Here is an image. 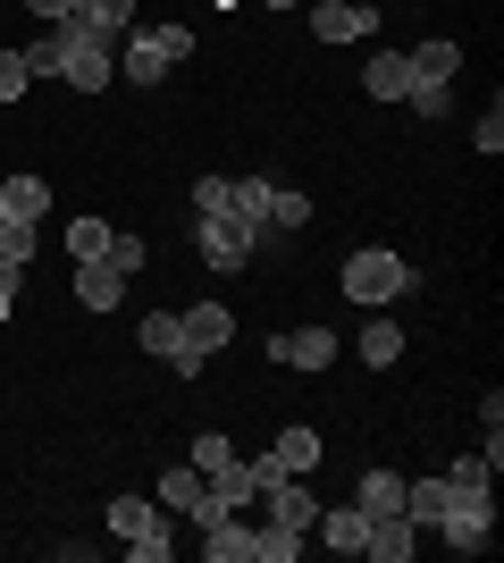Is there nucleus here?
I'll list each match as a JSON object with an SVG mask.
<instances>
[{"label":"nucleus","mask_w":504,"mask_h":563,"mask_svg":"<svg viewBox=\"0 0 504 563\" xmlns=\"http://www.w3.org/2000/svg\"><path fill=\"white\" fill-rule=\"evenodd\" d=\"M269 235L244 228L236 211H193V253H202V269H219V278H236V269H253L261 261Z\"/></svg>","instance_id":"nucleus-1"},{"label":"nucleus","mask_w":504,"mask_h":563,"mask_svg":"<svg viewBox=\"0 0 504 563\" xmlns=\"http://www.w3.org/2000/svg\"><path fill=\"white\" fill-rule=\"evenodd\" d=\"M421 286V269H404V253H387V244H361V253H345V295L370 311H387L395 295H412Z\"/></svg>","instance_id":"nucleus-2"},{"label":"nucleus","mask_w":504,"mask_h":563,"mask_svg":"<svg viewBox=\"0 0 504 563\" xmlns=\"http://www.w3.org/2000/svg\"><path fill=\"white\" fill-rule=\"evenodd\" d=\"M193 51V34L186 25H126L119 34V76H135V85H160L177 59Z\"/></svg>","instance_id":"nucleus-3"},{"label":"nucleus","mask_w":504,"mask_h":563,"mask_svg":"<svg viewBox=\"0 0 504 563\" xmlns=\"http://www.w3.org/2000/svg\"><path fill=\"white\" fill-rule=\"evenodd\" d=\"M437 539L455 547V555H488L496 547V496H455L437 514Z\"/></svg>","instance_id":"nucleus-4"},{"label":"nucleus","mask_w":504,"mask_h":563,"mask_svg":"<svg viewBox=\"0 0 504 563\" xmlns=\"http://www.w3.org/2000/svg\"><path fill=\"white\" fill-rule=\"evenodd\" d=\"M177 329H186V353H193V362H211V353H227V336H236V311L211 295V303L177 311ZM168 362H177V353H168Z\"/></svg>","instance_id":"nucleus-5"},{"label":"nucleus","mask_w":504,"mask_h":563,"mask_svg":"<svg viewBox=\"0 0 504 563\" xmlns=\"http://www.w3.org/2000/svg\"><path fill=\"white\" fill-rule=\"evenodd\" d=\"M312 34L320 43H370V34H379V9H370V0H320Z\"/></svg>","instance_id":"nucleus-6"},{"label":"nucleus","mask_w":504,"mask_h":563,"mask_svg":"<svg viewBox=\"0 0 504 563\" xmlns=\"http://www.w3.org/2000/svg\"><path fill=\"white\" fill-rule=\"evenodd\" d=\"M269 362H278V371H328L336 336L328 329H287V336H269Z\"/></svg>","instance_id":"nucleus-7"},{"label":"nucleus","mask_w":504,"mask_h":563,"mask_svg":"<svg viewBox=\"0 0 504 563\" xmlns=\"http://www.w3.org/2000/svg\"><path fill=\"white\" fill-rule=\"evenodd\" d=\"M101 521H110V539H126V547H135V539H168V514L152 505V496H110V514H101Z\"/></svg>","instance_id":"nucleus-8"},{"label":"nucleus","mask_w":504,"mask_h":563,"mask_svg":"<svg viewBox=\"0 0 504 563\" xmlns=\"http://www.w3.org/2000/svg\"><path fill=\"white\" fill-rule=\"evenodd\" d=\"M455 505V479L446 471H421V479H404V521L412 530H437V514Z\"/></svg>","instance_id":"nucleus-9"},{"label":"nucleus","mask_w":504,"mask_h":563,"mask_svg":"<svg viewBox=\"0 0 504 563\" xmlns=\"http://www.w3.org/2000/svg\"><path fill=\"white\" fill-rule=\"evenodd\" d=\"M404 68H412V85H455L462 43H455V34H429L421 51H404ZM412 85H404V93H412Z\"/></svg>","instance_id":"nucleus-10"},{"label":"nucleus","mask_w":504,"mask_h":563,"mask_svg":"<svg viewBox=\"0 0 504 563\" xmlns=\"http://www.w3.org/2000/svg\"><path fill=\"white\" fill-rule=\"evenodd\" d=\"M261 505H269V521H278V530H312V521H320V496L303 488V471H294V479H278V488H261Z\"/></svg>","instance_id":"nucleus-11"},{"label":"nucleus","mask_w":504,"mask_h":563,"mask_svg":"<svg viewBox=\"0 0 504 563\" xmlns=\"http://www.w3.org/2000/svg\"><path fill=\"white\" fill-rule=\"evenodd\" d=\"M253 530H261V521H244V514L202 521V555L211 563H253Z\"/></svg>","instance_id":"nucleus-12"},{"label":"nucleus","mask_w":504,"mask_h":563,"mask_svg":"<svg viewBox=\"0 0 504 563\" xmlns=\"http://www.w3.org/2000/svg\"><path fill=\"white\" fill-rule=\"evenodd\" d=\"M312 530L336 547V555H361V547H370V514H361V505H320Z\"/></svg>","instance_id":"nucleus-13"},{"label":"nucleus","mask_w":504,"mask_h":563,"mask_svg":"<svg viewBox=\"0 0 504 563\" xmlns=\"http://www.w3.org/2000/svg\"><path fill=\"white\" fill-rule=\"evenodd\" d=\"M76 303H85V311H119L126 303V278L110 269V261H76Z\"/></svg>","instance_id":"nucleus-14"},{"label":"nucleus","mask_w":504,"mask_h":563,"mask_svg":"<svg viewBox=\"0 0 504 563\" xmlns=\"http://www.w3.org/2000/svg\"><path fill=\"white\" fill-rule=\"evenodd\" d=\"M269 202H278V186H269V177H227V211H236L244 228L278 235V228H269Z\"/></svg>","instance_id":"nucleus-15"},{"label":"nucleus","mask_w":504,"mask_h":563,"mask_svg":"<svg viewBox=\"0 0 504 563\" xmlns=\"http://www.w3.org/2000/svg\"><path fill=\"white\" fill-rule=\"evenodd\" d=\"M361 555H379V563H412V555H421V530H412L404 514H379V521H370V547H361Z\"/></svg>","instance_id":"nucleus-16"},{"label":"nucleus","mask_w":504,"mask_h":563,"mask_svg":"<svg viewBox=\"0 0 504 563\" xmlns=\"http://www.w3.org/2000/svg\"><path fill=\"white\" fill-rule=\"evenodd\" d=\"M404 85H412L404 51H370V59H361V93L370 101H404Z\"/></svg>","instance_id":"nucleus-17"},{"label":"nucleus","mask_w":504,"mask_h":563,"mask_svg":"<svg viewBox=\"0 0 504 563\" xmlns=\"http://www.w3.org/2000/svg\"><path fill=\"white\" fill-rule=\"evenodd\" d=\"M354 505H361L370 521H379V514H404V471H361Z\"/></svg>","instance_id":"nucleus-18"},{"label":"nucleus","mask_w":504,"mask_h":563,"mask_svg":"<svg viewBox=\"0 0 504 563\" xmlns=\"http://www.w3.org/2000/svg\"><path fill=\"white\" fill-rule=\"evenodd\" d=\"M0 202H9V219H25V228H43V211H51V186L34 177V168H25V177H9V186H0Z\"/></svg>","instance_id":"nucleus-19"},{"label":"nucleus","mask_w":504,"mask_h":563,"mask_svg":"<svg viewBox=\"0 0 504 563\" xmlns=\"http://www.w3.org/2000/svg\"><path fill=\"white\" fill-rule=\"evenodd\" d=\"M354 345H361V362H370V371H395V362H404V329H395L387 311H379V320H370V329L354 336Z\"/></svg>","instance_id":"nucleus-20"},{"label":"nucleus","mask_w":504,"mask_h":563,"mask_svg":"<svg viewBox=\"0 0 504 563\" xmlns=\"http://www.w3.org/2000/svg\"><path fill=\"white\" fill-rule=\"evenodd\" d=\"M76 18H85V25H93V34H101V43H119V34H126V25H135V0H76Z\"/></svg>","instance_id":"nucleus-21"},{"label":"nucleus","mask_w":504,"mask_h":563,"mask_svg":"<svg viewBox=\"0 0 504 563\" xmlns=\"http://www.w3.org/2000/svg\"><path fill=\"white\" fill-rule=\"evenodd\" d=\"M193 505H202V471H193V463L160 471V514H193Z\"/></svg>","instance_id":"nucleus-22"},{"label":"nucleus","mask_w":504,"mask_h":563,"mask_svg":"<svg viewBox=\"0 0 504 563\" xmlns=\"http://www.w3.org/2000/svg\"><path fill=\"white\" fill-rule=\"evenodd\" d=\"M269 454H278L287 471H320V429H303V421L278 429V446H269Z\"/></svg>","instance_id":"nucleus-23"},{"label":"nucleus","mask_w":504,"mask_h":563,"mask_svg":"<svg viewBox=\"0 0 504 563\" xmlns=\"http://www.w3.org/2000/svg\"><path fill=\"white\" fill-rule=\"evenodd\" d=\"M101 253H110V219H93V211L68 219V261H101Z\"/></svg>","instance_id":"nucleus-24"},{"label":"nucleus","mask_w":504,"mask_h":563,"mask_svg":"<svg viewBox=\"0 0 504 563\" xmlns=\"http://www.w3.org/2000/svg\"><path fill=\"white\" fill-rule=\"evenodd\" d=\"M193 471H202V479H211V471H227L236 463V438H227V429H202V438H193V454H186Z\"/></svg>","instance_id":"nucleus-25"},{"label":"nucleus","mask_w":504,"mask_h":563,"mask_svg":"<svg viewBox=\"0 0 504 563\" xmlns=\"http://www.w3.org/2000/svg\"><path fill=\"white\" fill-rule=\"evenodd\" d=\"M446 479H455V496H496V463H488V454H462Z\"/></svg>","instance_id":"nucleus-26"},{"label":"nucleus","mask_w":504,"mask_h":563,"mask_svg":"<svg viewBox=\"0 0 504 563\" xmlns=\"http://www.w3.org/2000/svg\"><path fill=\"white\" fill-rule=\"evenodd\" d=\"M135 336H144V353H160V362H168V353H186V329H177V311H152Z\"/></svg>","instance_id":"nucleus-27"},{"label":"nucleus","mask_w":504,"mask_h":563,"mask_svg":"<svg viewBox=\"0 0 504 563\" xmlns=\"http://www.w3.org/2000/svg\"><path fill=\"white\" fill-rule=\"evenodd\" d=\"M101 261H110L119 278H135V269L152 261V244H144V235H126V228H110V253H101Z\"/></svg>","instance_id":"nucleus-28"},{"label":"nucleus","mask_w":504,"mask_h":563,"mask_svg":"<svg viewBox=\"0 0 504 563\" xmlns=\"http://www.w3.org/2000/svg\"><path fill=\"white\" fill-rule=\"evenodd\" d=\"M34 68H25V51H0V101H25Z\"/></svg>","instance_id":"nucleus-29"},{"label":"nucleus","mask_w":504,"mask_h":563,"mask_svg":"<svg viewBox=\"0 0 504 563\" xmlns=\"http://www.w3.org/2000/svg\"><path fill=\"white\" fill-rule=\"evenodd\" d=\"M412 110H421V118H446V110H455V85H412Z\"/></svg>","instance_id":"nucleus-30"},{"label":"nucleus","mask_w":504,"mask_h":563,"mask_svg":"<svg viewBox=\"0 0 504 563\" xmlns=\"http://www.w3.org/2000/svg\"><path fill=\"white\" fill-rule=\"evenodd\" d=\"M303 219H312V202H303V194H287V186H278V202H269V228H303Z\"/></svg>","instance_id":"nucleus-31"},{"label":"nucleus","mask_w":504,"mask_h":563,"mask_svg":"<svg viewBox=\"0 0 504 563\" xmlns=\"http://www.w3.org/2000/svg\"><path fill=\"white\" fill-rule=\"evenodd\" d=\"M244 471H253V488H278V479H294V471L278 463V454H253V463H244Z\"/></svg>","instance_id":"nucleus-32"},{"label":"nucleus","mask_w":504,"mask_h":563,"mask_svg":"<svg viewBox=\"0 0 504 563\" xmlns=\"http://www.w3.org/2000/svg\"><path fill=\"white\" fill-rule=\"evenodd\" d=\"M18 286H25V269H18V261H0V320L18 311Z\"/></svg>","instance_id":"nucleus-33"},{"label":"nucleus","mask_w":504,"mask_h":563,"mask_svg":"<svg viewBox=\"0 0 504 563\" xmlns=\"http://www.w3.org/2000/svg\"><path fill=\"white\" fill-rule=\"evenodd\" d=\"M480 152H504V110H496V101L480 110Z\"/></svg>","instance_id":"nucleus-34"},{"label":"nucleus","mask_w":504,"mask_h":563,"mask_svg":"<svg viewBox=\"0 0 504 563\" xmlns=\"http://www.w3.org/2000/svg\"><path fill=\"white\" fill-rule=\"evenodd\" d=\"M193 211H227V177H202V186H193Z\"/></svg>","instance_id":"nucleus-35"},{"label":"nucleus","mask_w":504,"mask_h":563,"mask_svg":"<svg viewBox=\"0 0 504 563\" xmlns=\"http://www.w3.org/2000/svg\"><path fill=\"white\" fill-rule=\"evenodd\" d=\"M25 9H34V18H43V25H59V18H76V0H25Z\"/></svg>","instance_id":"nucleus-36"},{"label":"nucleus","mask_w":504,"mask_h":563,"mask_svg":"<svg viewBox=\"0 0 504 563\" xmlns=\"http://www.w3.org/2000/svg\"><path fill=\"white\" fill-rule=\"evenodd\" d=\"M9 228H18V219H9V202H0V235H9Z\"/></svg>","instance_id":"nucleus-37"},{"label":"nucleus","mask_w":504,"mask_h":563,"mask_svg":"<svg viewBox=\"0 0 504 563\" xmlns=\"http://www.w3.org/2000/svg\"><path fill=\"white\" fill-rule=\"evenodd\" d=\"M269 9H294V0H269Z\"/></svg>","instance_id":"nucleus-38"}]
</instances>
